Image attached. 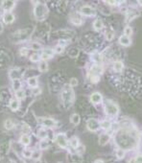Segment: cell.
Returning <instances> with one entry per match:
<instances>
[{"instance_id":"45","label":"cell","mask_w":142,"mask_h":163,"mask_svg":"<svg viewBox=\"0 0 142 163\" xmlns=\"http://www.w3.org/2000/svg\"><path fill=\"white\" fill-rule=\"evenodd\" d=\"M105 3H107L108 5H113V6H117L118 4H120L121 2L120 1H107V2H105Z\"/></svg>"},{"instance_id":"7","label":"cell","mask_w":142,"mask_h":163,"mask_svg":"<svg viewBox=\"0 0 142 163\" xmlns=\"http://www.w3.org/2000/svg\"><path fill=\"white\" fill-rule=\"evenodd\" d=\"M103 73V66L101 64H93L88 71V76H100Z\"/></svg>"},{"instance_id":"31","label":"cell","mask_w":142,"mask_h":163,"mask_svg":"<svg viewBox=\"0 0 142 163\" xmlns=\"http://www.w3.org/2000/svg\"><path fill=\"white\" fill-rule=\"evenodd\" d=\"M4 127L6 129H12V128L15 127V122L12 119H7L5 122H4Z\"/></svg>"},{"instance_id":"42","label":"cell","mask_w":142,"mask_h":163,"mask_svg":"<svg viewBox=\"0 0 142 163\" xmlns=\"http://www.w3.org/2000/svg\"><path fill=\"white\" fill-rule=\"evenodd\" d=\"M78 79H76V78H71L70 79V81H69V84L68 86L70 87H76V86H78Z\"/></svg>"},{"instance_id":"30","label":"cell","mask_w":142,"mask_h":163,"mask_svg":"<svg viewBox=\"0 0 142 163\" xmlns=\"http://www.w3.org/2000/svg\"><path fill=\"white\" fill-rule=\"evenodd\" d=\"M91 58H92V60L96 62V64H100L103 62V57L100 53H93Z\"/></svg>"},{"instance_id":"6","label":"cell","mask_w":142,"mask_h":163,"mask_svg":"<svg viewBox=\"0 0 142 163\" xmlns=\"http://www.w3.org/2000/svg\"><path fill=\"white\" fill-rule=\"evenodd\" d=\"M87 128L90 132H97L100 129V121L95 118H90L87 121Z\"/></svg>"},{"instance_id":"9","label":"cell","mask_w":142,"mask_h":163,"mask_svg":"<svg viewBox=\"0 0 142 163\" xmlns=\"http://www.w3.org/2000/svg\"><path fill=\"white\" fill-rule=\"evenodd\" d=\"M89 100L93 105H98V104L102 103V101H103V95L100 92H93L90 94Z\"/></svg>"},{"instance_id":"32","label":"cell","mask_w":142,"mask_h":163,"mask_svg":"<svg viewBox=\"0 0 142 163\" xmlns=\"http://www.w3.org/2000/svg\"><path fill=\"white\" fill-rule=\"evenodd\" d=\"M41 158V152L40 151V150H37V151H34V152H32V156H31V158L33 159V160H40V158Z\"/></svg>"},{"instance_id":"43","label":"cell","mask_w":142,"mask_h":163,"mask_svg":"<svg viewBox=\"0 0 142 163\" xmlns=\"http://www.w3.org/2000/svg\"><path fill=\"white\" fill-rule=\"evenodd\" d=\"M28 52H29V49L26 48V47H22V48H20V50H19V53H20V55L22 57L27 56L28 55Z\"/></svg>"},{"instance_id":"48","label":"cell","mask_w":142,"mask_h":163,"mask_svg":"<svg viewBox=\"0 0 142 163\" xmlns=\"http://www.w3.org/2000/svg\"><path fill=\"white\" fill-rule=\"evenodd\" d=\"M3 12V8H2V1H0V15L2 14Z\"/></svg>"},{"instance_id":"5","label":"cell","mask_w":142,"mask_h":163,"mask_svg":"<svg viewBox=\"0 0 142 163\" xmlns=\"http://www.w3.org/2000/svg\"><path fill=\"white\" fill-rule=\"evenodd\" d=\"M55 142L57 143V145L62 148V149H66L67 146H68V140H67V137L66 135L64 133H58L56 136H55Z\"/></svg>"},{"instance_id":"15","label":"cell","mask_w":142,"mask_h":163,"mask_svg":"<svg viewBox=\"0 0 142 163\" xmlns=\"http://www.w3.org/2000/svg\"><path fill=\"white\" fill-rule=\"evenodd\" d=\"M16 1H2V8L5 12H11L16 7Z\"/></svg>"},{"instance_id":"46","label":"cell","mask_w":142,"mask_h":163,"mask_svg":"<svg viewBox=\"0 0 142 163\" xmlns=\"http://www.w3.org/2000/svg\"><path fill=\"white\" fill-rule=\"evenodd\" d=\"M134 159H135V162L137 163H141V154H138Z\"/></svg>"},{"instance_id":"44","label":"cell","mask_w":142,"mask_h":163,"mask_svg":"<svg viewBox=\"0 0 142 163\" xmlns=\"http://www.w3.org/2000/svg\"><path fill=\"white\" fill-rule=\"evenodd\" d=\"M55 53H58V54H61L63 52V47L61 46V45H57V46L55 47V49H53Z\"/></svg>"},{"instance_id":"29","label":"cell","mask_w":142,"mask_h":163,"mask_svg":"<svg viewBox=\"0 0 142 163\" xmlns=\"http://www.w3.org/2000/svg\"><path fill=\"white\" fill-rule=\"evenodd\" d=\"M12 89H14L15 91H17L19 89H21L22 83H21L20 80H12Z\"/></svg>"},{"instance_id":"47","label":"cell","mask_w":142,"mask_h":163,"mask_svg":"<svg viewBox=\"0 0 142 163\" xmlns=\"http://www.w3.org/2000/svg\"><path fill=\"white\" fill-rule=\"evenodd\" d=\"M35 90H34V94H38V93H41V89L40 88H37V87H36V88H34Z\"/></svg>"},{"instance_id":"23","label":"cell","mask_w":142,"mask_h":163,"mask_svg":"<svg viewBox=\"0 0 142 163\" xmlns=\"http://www.w3.org/2000/svg\"><path fill=\"white\" fill-rule=\"evenodd\" d=\"M37 137L41 138V140L48 138V132L45 129H40L37 130Z\"/></svg>"},{"instance_id":"35","label":"cell","mask_w":142,"mask_h":163,"mask_svg":"<svg viewBox=\"0 0 142 163\" xmlns=\"http://www.w3.org/2000/svg\"><path fill=\"white\" fill-rule=\"evenodd\" d=\"M30 60H31V62H41V55H40V54H37V53H34V54H32V56L30 57Z\"/></svg>"},{"instance_id":"22","label":"cell","mask_w":142,"mask_h":163,"mask_svg":"<svg viewBox=\"0 0 142 163\" xmlns=\"http://www.w3.org/2000/svg\"><path fill=\"white\" fill-rule=\"evenodd\" d=\"M112 126V124L111 121H108V120H103L100 122V129H105V130H108V129H111Z\"/></svg>"},{"instance_id":"19","label":"cell","mask_w":142,"mask_h":163,"mask_svg":"<svg viewBox=\"0 0 142 163\" xmlns=\"http://www.w3.org/2000/svg\"><path fill=\"white\" fill-rule=\"evenodd\" d=\"M9 107L12 112H16V110H18L19 108H20V102H19L17 99H12L10 101Z\"/></svg>"},{"instance_id":"21","label":"cell","mask_w":142,"mask_h":163,"mask_svg":"<svg viewBox=\"0 0 142 163\" xmlns=\"http://www.w3.org/2000/svg\"><path fill=\"white\" fill-rule=\"evenodd\" d=\"M19 142H20V144L23 146H29L31 144V138L27 134H22L20 139H19Z\"/></svg>"},{"instance_id":"49","label":"cell","mask_w":142,"mask_h":163,"mask_svg":"<svg viewBox=\"0 0 142 163\" xmlns=\"http://www.w3.org/2000/svg\"><path fill=\"white\" fill-rule=\"evenodd\" d=\"M94 163H105V162L103 161L102 159H96V160L94 161Z\"/></svg>"},{"instance_id":"1","label":"cell","mask_w":142,"mask_h":163,"mask_svg":"<svg viewBox=\"0 0 142 163\" xmlns=\"http://www.w3.org/2000/svg\"><path fill=\"white\" fill-rule=\"evenodd\" d=\"M62 105L64 106L66 108H68L74 101V91L72 87H70L69 86H66L63 87L62 91Z\"/></svg>"},{"instance_id":"25","label":"cell","mask_w":142,"mask_h":163,"mask_svg":"<svg viewBox=\"0 0 142 163\" xmlns=\"http://www.w3.org/2000/svg\"><path fill=\"white\" fill-rule=\"evenodd\" d=\"M92 26H93V29L95 31H101L103 29V27H104V24H103V21L101 20V19L98 18L93 22Z\"/></svg>"},{"instance_id":"26","label":"cell","mask_w":142,"mask_h":163,"mask_svg":"<svg viewBox=\"0 0 142 163\" xmlns=\"http://www.w3.org/2000/svg\"><path fill=\"white\" fill-rule=\"evenodd\" d=\"M70 121L73 125H79L80 121H81V117L78 113H73L70 117Z\"/></svg>"},{"instance_id":"24","label":"cell","mask_w":142,"mask_h":163,"mask_svg":"<svg viewBox=\"0 0 142 163\" xmlns=\"http://www.w3.org/2000/svg\"><path fill=\"white\" fill-rule=\"evenodd\" d=\"M68 144L70 145L71 148L76 149L77 147L80 145V140H79L78 137H76V136H73L72 138H70V140H69V142H68Z\"/></svg>"},{"instance_id":"12","label":"cell","mask_w":142,"mask_h":163,"mask_svg":"<svg viewBox=\"0 0 142 163\" xmlns=\"http://www.w3.org/2000/svg\"><path fill=\"white\" fill-rule=\"evenodd\" d=\"M55 54V52L53 49H50V48H47V49H44L42 51V53L41 54V61H45L46 62L48 58H51Z\"/></svg>"},{"instance_id":"36","label":"cell","mask_w":142,"mask_h":163,"mask_svg":"<svg viewBox=\"0 0 142 163\" xmlns=\"http://www.w3.org/2000/svg\"><path fill=\"white\" fill-rule=\"evenodd\" d=\"M75 150H76V154H83V153L86 152V147H85V145L80 144Z\"/></svg>"},{"instance_id":"28","label":"cell","mask_w":142,"mask_h":163,"mask_svg":"<svg viewBox=\"0 0 142 163\" xmlns=\"http://www.w3.org/2000/svg\"><path fill=\"white\" fill-rule=\"evenodd\" d=\"M125 154H126L125 150H123V149L118 148V149L115 151V156H116V158L119 159V160L123 159V158H125Z\"/></svg>"},{"instance_id":"39","label":"cell","mask_w":142,"mask_h":163,"mask_svg":"<svg viewBox=\"0 0 142 163\" xmlns=\"http://www.w3.org/2000/svg\"><path fill=\"white\" fill-rule=\"evenodd\" d=\"M31 49H33V50H41V43H38L37 41H34V42H32L31 43Z\"/></svg>"},{"instance_id":"16","label":"cell","mask_w":142,"mask_h":163,"mask_svg":"<svg viewBox=\"0 0 142 163\" xmlns=\"http://www.w3.org/2000/svg\"><path fill=\"white\" fill-rule=\"evenodd\" d=\"M67 159L69 163H81L82 162L81 155L77 154H68Z\"/></svg>"},{"instance_id":"17","label":"cell","mask_w":142,"mask_h":163,"mask_svg":"<svg viewBox=\"0 0 142 163\" xmlns=\"http://www.w3.org/2000/svg\"><path fill=\"white\" fill-rule=\"evenodd\" d=\"M119 44H121L122 46H125V47H128V46H130V45L132 44V41H131V38L125 36V35H122L120 37H119Z\"/></svg>"},{"instance_id":"14","label":"cell","mask_w":142,"mask_h":163,"mask_svg":"<svg viewBox=\"0 0 142 163\" xmlns=\"http://www.w3.org/2000/svg\"><path fill=\"white\" fill-rule=\"evenodd\" d=\"M109 139H111V135H109L108 133H104L100 134L99 139H98L99 145H101V146H105V145H107L108 143L109 142Z\"/></svg>"},{"instance_id":"20","label":"cell","mask_w":142,"mask_h":163,"mask_svg":"<svg viewBox=\"0 0 142 163\" xmlns=\"http://www.w3.org/2000/svg\"><path fill=\"white\" fill-rule=\"evenodd\" d=\"M27 83H28V86H29L30 87H32V88L37 87V86H38V80H37V77H30V78H28Z\"/></svg>"},{"instance_id":"13","label":"cell","mask_w":142,"mask_h":163,"mask_svg":"<svg viewBox=\"0 0 142 163\" xmlns=\"http://www.w3.org/2000/svg\"><path fill=\"white\" fill-rule=\"evenodd\" d=\"M41 124L45 128H54L56 126V121L51 118H40Z\"/></svg>"},{"instance_id":"50","label":"cell","mask_w":142,"mask_h":163,"mask_svg":"<svg viewBox=\"0 0 142 163\" xmlns=\"http://www.w3.org/2000/svg\"><path fill=\"white\" fill-rule=\"evenodd\" d=\"M128 163H137V162H135V159H134V158H131L130 160L128 161Z\"/></svg>"},{"instance_id":"18","label":"cell","mask_w":142,"mask_h":163,"mask_svg":"<svg viewBox=\"0 0 142 163\" xmlns=\"http://www.w3.org/2000/svg\"><path fill=\"white\" fill-rule=\"evenodd\" d=\"M112 67H113V70L115 71V72L120 73V72H122V71L124 70V63L122 62L121 61H115L113 62Z\"/></svg>"},{"instance_id":"3","label":"cell","mask_w":142,"mask_h":163,"mask_svg":"<svg viewBox=\"0 0 142 163\" xmlns=\"http://www.w3.org/2000/svg\"><path fill=\"white\" fill-rule=\"evenodd\" d=\"M104 109H105V113L108 116H117L119 113V107L116 103L112 102V101H107L105 103L104 106Z\"/></svg>"},{"instance_id":"38","label":"cell","mask_w":142,"mask_h":163,"mask_svg":"<svg viewBox=\"0 0 142 163\" xmlns=\"http://www.w3.org/2000/svg\"><path fill=\"white\" fill-rule=\"evenodd\" d=\"M88 79H89V81L91 82L92 83H98L99 82H100V76H95V75H93V76H88Z\"/></svg>"},{"instance_id":"10","label":"cell","mask_w":142,"mask_h":163,"mask_svg":"<svg viewBox=\"0 0 142 163\" xmlns=\"http://www.w3.org/2000/svg\"><path fill=\"white\" fill-rule=\"evenodd\" d=\"M70 21L74 25H82L83 24V17L80 12H73L70 15Z\"/></svg>"},{"instance_id":"11","label":"cell","mask_w":142,"mask_h":163,"mask_svg":"<svg viewBox=\"0 0 142 163\" xmlns=\"http://www.w3.org/2000/svg\"><path fill=\"white\" fill-rule=\"evenodd\" d=\"M2 19H3V22L5 24H12V22L15 21L16 16L12 12H6L5 14L3 15Z\"/></svg>"},{"instance_id":"4","label":"cell","mask_w":142,"mask_h":163,"mask_svg":"<svg viewBox=\"0 0 142 163\" xmlns=\"http://www.w3.org/2000/svg\"><path fill=\"white\" fill-rule=\"evenodd\" d=\"M80 15L85 16H95L97 15V11L89 5H83L80 9Z\"/></svg>"},{"instance_id":"2","label":"cell","mask_w":142,"mask_h":163,"mask_svg":"<svg viewBox=\"0 0 142 163\" xmlns=\"http://www.w3.org/2000/svg\"><path fill=\"white\" fill-rule=\"evenodd\" d=\"M48 15V8L44 3L37 2L34 7V16L37 20H43Z\"/></svg>"},{"instance_id":"34","label":"cell","mask_w":142,"mask_h":163,"mask_svg":"<svg viewBox=\"0 0 142 163\" xmlns=\"http://www.w3.org/2000/svg\"><path fill=\"white\" fill-rule=\"evenodd\" d=\"M16 99L19 101V100H23L24 98H25V91L23 89H19L17 91H16Z\"/></svg>"},{"instance_id":"33","label":"cell","mask_w":142,"mask_h":163,"mask_svg":"<svg viewBox=\"0 0 142 163\" xmlns=\"http://www.w3.org/2000/svg\"><path fill=\"white\" fill-rule=\"evenodd\" d=\"M38 147H40V150H46L49 148V142L47 139H43L41 140L40 144H38Z\"/></svg>"},{"instance_id":"40","label":"cell","mask_w":142,"mask_h":163,"mask_svg":"<svg viewBox=\"0 0 142 163\" xmlns=\"http://www.w3.org/2000/svg\"><path fill=\"white\" fill-rule=\"evenodd\" d=\"M22 155H23V158H31V156H32V151L31 150H23L22 151Z\"/></svg>"},{"instance_id":"37","label":"cell","mask_w":142,"mask_h":163,"mask_svg":"<svg viewBox=\"0 0 142 163\" xmlns=\"http://www.w3.org/2000/svg\"><path fill=\"white\" fill-rule=\"evenodd\" d=\"M114 37V31L113 30H108L106 32V38L108 41H112Z\"/></svg>"},{"instance_id":"8","label":"cell","mask_w":142,"mask_h":163,"mask_svg":"<svg viewBox=\"0 0 142 163\" xmlns=\"http://www.w3.org/2000/svg\"><path fill=\"white\" fill-rule=\"evenodd\" d=\"M23 75V71L20 68H12L10 70L9 76L12 80H19Z\"/></svg>"},{"instance_id":"41","label":"cell","mask_w":142,"mask_h":163,"mask_svg":"<svg viewBox=\"0 0 142 163\" xmlns=\"http://www.w3.org/2000/svg\"><path fill=\"white\" fill-rule=\"evenodd\" d=\"M124 35L130 37L133 35V29H132V27H130V26H127V27L124 29Z\"/></svg>"},{"instance_id":"27","label":"cell","mask_w":142,"mask_h":163,"mask_svg":"<svg viewBox=\"0 0 142 163\" xmlns=\"http://www.w3.org/2000/svg\"><path fill=\"white\" fill-rule=\"evenodd\" d=\"M38 70H40L41 72H42V73L46 72V71L48 70V63H47V62L41 61L40 64H38Z\"/></svg>"}]
</instances>
